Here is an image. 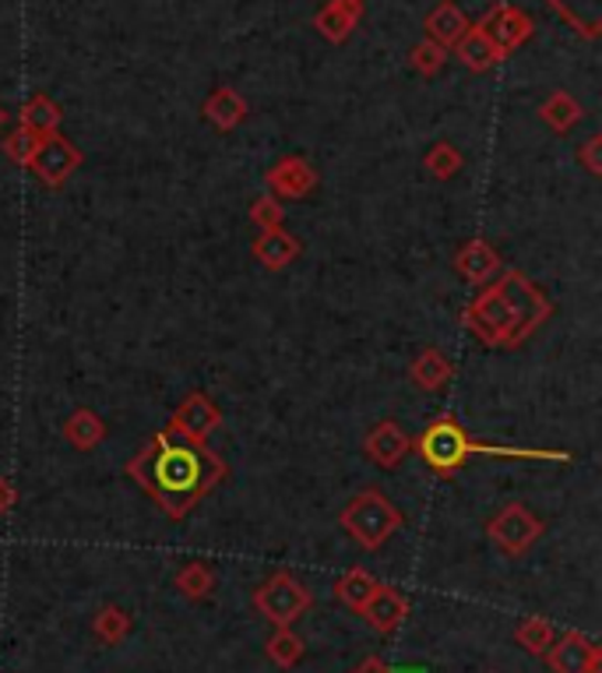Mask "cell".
Returning <instances> with one entry per match:
<instances>
[{"instance_id":"cell-15","label":"cell","mask_w":602,"mask_h":673,"mask_svg":"<svg viewBox=\"0 0 602 673\" xmlns=\"http://www.w3.org/2000/svg\"><path fill=\"white\" fill-rule=\"evenodd\" d=\"M469 14H465L455 0H444V4H437L430 14H426V40L437 43L440 50H455L458 40L465 32H469Z\"/></svg>"},{"instance_id":"cell-1","label":"cell","mask_w":602,"mask_h":673,"mask_svg":"<svg viewBox=\"0 0 602 673\" xmlns=\"http://www.w3.org/2000/svg\"><path fill=\"white\" fill-rule=\"evenodd\" d=\"M127 476L163 508L166 518L180 522L201 497L222 484L226 463L208 445H187V441L159 431L127 463Z\"/></svg>"},{"instance_id":"cell-20","label":"cell","mask_w":602,"mask_h":673,"mask_svg":"<svg viewBox=\"0 0 602 673\" xmlns=\"http://www.w3.org/2000/svg\"><path fill=\"white\" fill-rule=\"evenodd\" d=\"M455 56L469 71H490L494 64L504 61V53L490 43V35L482 32L479 25H469V32H465L458 40V46H455Z\"/></svg>"},{"instance_id":"cell-27","label":"cell","mask_w":602,"mask_h":673,"mask_svg":"<svg viewBox=\"0 0 602 673\" xmlns=\"http://www.w3.org/2000/svg\"><path fill=\"white\" fill-rule=\"evenodd\" d=\"M264 652H268V660L276 663V666L293 670V666L303 660V639H300V634H297L293 628H279V631L268 639Z\"/></svg>"},{"instance_id":"cell-8","label":"cell","mask_w":602,"mask_h":673,"mask_svg":"<svg viewBox=\"0 0 602 673\" xmlns=\"http://www.w3.org/2000/svg\"><path fill=\"white\" fill-rule=\"evenodd\" d=\"M222 427V410L205 392H190L180 410L169 416L166 434L187 441V445H208V437Z\"/></svg>"},{"instance_id":"cell-29","label":"cell","mask_w":602,"mask_h":673,"mask_svg":"<svg viewBox=\"0 0 602 673\" xmlns=\"http://www.w3.org/2000/svg\"><path fill=\"white\" fill-rule=\"evenodd\" d=\"M177 589L187 600H205V596H211V589H216V574H211L205 561H190L177 571Z\"/></svg>"},{"instance_id":"cell-26","label":"cell","mask_w":602,"mask_h":673,"mask_svg":"<svg viewBox=\"0 0 602 673\" xmlns=\"http://www.w3.org/2000/svg\"><path fill=\"white\" fill-rule=\"evenodd\" d=\"M127 631H131V618H127V610L121 607H103L100 613L92 618V634L100 639L103 645H121L127 639Z\"/></svg>"},{"instance_id":"cell-34","label":"cell","mask_w":602,"mask_h":673,"mask_svg":"<svg viewBox=\"0 0 602 673\" xmlns=\"http://www.w3.org/2000/svg\"><path fill=\"white\" fill-rule=\"evenodd\" d=\"M578 159H581V166L592 173V177H602V134H592V138L581 145Z\"/></svg>"},{"instance_id":"cell-23","label":"cell","mask_w":602,"mask_h":673,"mask_svg":"<svg viewBox=\"0 0 602 673\" xmlns=\"http://www.w3.org/2000/svg\"><path fill=\"white\" fill-rule=\"evenodd\" d=\"M550 4L568 25H574L581 35H585V40H595V35L602 32L599 0H550Z\"/></svg>"},{"instance_id":"cell-32","label":"cell","mask_w":602,"mask_h":673,"mask_svg":"<svg viewBox=\"0 0 602 673\" xmlns=\"http://www.w3.org/2000/svg\"><path fill=\"white\" fill-rule=\"evenodd\" d=\"M286 219V208L279 198H271V195H261L255 198V205H250V222L258 226V234H268V229H279Z\"/></svg>"},{"instance_id":"cell-18","label":"cell","mask_w":602,"mask_h":673,"mask_svg":"<svg viewBox=\"0 0 602 673\" xmlns=\"http://www.w3.org/2000/svg\"><path fill=\"white\" fill-rule=\"evenodd\" d=\"M409 377H413L416 389H423V392H440V389H448V384H452L455 363L444 356L437 345H430V350H423V353L413 360Z\"/></svg>"},{"instance_id":"cell-3","label":"cell","mask_w":602,"mask_h":673,"mask_svg":"<svg viewBox=\"0 0 602 673\" xmlns=\"http://www.w3.org/2000/svg\"><path fill=\"white\" fill-rule=\"evenodd\" d=\"M339 526L353 536L363 550H377L402 529V511L387 501L377 487H371V490H360L353 501L342 508Z\"/></svg>"},{"instance_id":"cell-35","label":"cell","mask_w":602,"mask_h":673,"mask_svg":"<svg viewBox=\"0 0 602 673\" xmlns=\"http://www.w3.org/2000/svg\"><path fill=\"white\" fill-rule=\"evenodd\" d=\"M14 505H18V490L8 476H0V515H8Z\"/></svg>"},{"instance_id":"cell-13","label":"cell","mask_w":602,"mask_h":673,"mask_svg":"<svg viewBox=\"0 0 602 673\" xmlns=\"http://www.w3.org/2000/svg\"><path fill=\"white\" fill-rule=\"evenodd\" d=\"M455 268L461 272V279H469L473 286H487V282H494V279L500 276L504 261H500V255H497L494 244L473 237V240H465V244L458 247Z\"/></svg>"},{"instance_id":"cell-12","label":"cell","mask_w":602,"mask_h":673,"mask_svg":"<svg viewBox=\"0 0 602 673\" xmlns=\"http://www.w3.org/2000/svg\"><path fill=\"white\" fill-rule=\"evenodd\" d=\"M363 452L377 469H395L405 463V455L413 452V437L402 431L398 420H381L377 427L366 434Z\"/></svg>"},{"instance_id":"cell-37","label":"cell","mask_w":602,"mask_h":673,"mask_svg":"<svg viewBox=\"0 0 602 673\" xmlns=\"http://www.w3.org/2000/svg\"><path fill=\"white\" fill-rule=\"evenodd\" d=\"M8 124V110L4 106H0V127H4Z\"/></svg>"},{"instance_id":"cell-21","label":"cell","mask_w":602,"mask_h":673,"mask_svg":"<svg viewBox=\"0 0 602 673\" xmlns=\"http://www.w3.org/2000/svg\"><path fill=\"white\" fill-rule=\"evenodd\" d=\"M64 437H68V445H74L77 452H92L95 445H103L106 441V420L95 410H74L64 420Z\"/></svg>"},{"instance_id":"cell-36","label":"cell","mask_w":602,"mask_h":673,"mask_svg":"<svg viewBox=\"0 0 602 673\" xmlns=\"http://www.w3.org/2000/svg\"><path fill=\"white\" fill-rule=\"evenodd\" d=\"M387 673H430V666H426V663H402V666H392Z\"/></svg>"},{"instance_id":"cell-38","label":"cell","mask_w":602,"mask_h":673,"mask_svg":"<svg viewBox=\"0 0 602 673\" xmlns=\"http://www.w3.org/2000/svg\"><path fill=\"white\" fill-rule=\"evenodd\" d=\"M345 4H353V8H360V11H363V4H366V0H345Z\"/></svg>"},{"instance_id":"cell-19","label":"cell","mask_w":602,"mask_h":673,"mask_svg":"<svg viewBox=\"0 0 602 673\" xmlns=\"http://www.w3.org/2000/svg\"><path fill=\"white\" fill-rule=\"evenodd\" d=\"M356 25H360V8L345 4V0H328L314 18V29L328 43H345Z\"/></svg>"},{"instance_id":"cell-10","label":"cell","mask_w":602,"mask_h":673,"mask_svg":"<svg viewBox=\"0 0 602 673\" xmlns=\"http://www.w3.org/2000/svg\"><path fill=\"white\" fill-rule=\"evenodd\" d=\"M479 29L490 35V43H494L504 56H508V53H515L518 46H526V43L532 40L536 22H532V18L521 11V8H515V4H497V8L479 22Z\"/></svg>"},{"instance_id":"cell-28","label":"cell","mask_w":602,"mask_h":673,"mask_svg":"<svg viewBox=\"0 0 602 673\" xmlns=\"http://www.w3.org/2000/svg\"><path fill=\"white\" fill-rule=\"evenodd\" d=\"M553 639H557L553 624H550V621H542V618L521 621L518 631H515V642H518L521 649H526V652H532V656H547V649L553 645Z\"/></svg>"},{"instance_id":"cell-24","label":"cell","mask_w":602,"mask_h":673,"mask_svg":"<svg viewBox=\"0 0 602 673\" xmlns=\"http://www.w3.org/2000/svg\"><path fill=\"white\" fill-rule=\"evenodd\" d=\"M377 579H371L363 568H353V571H345L342 579L335 582V596H339V603H345L349 610H363L366 603H371V596L377 592Z\"/></svg>"},{"instance_id":"cell-9","label":"cell","mask_w":602,"mask_h":673,"mask_svg":"<svg viewBox=\"0 0 602 673\" xmlns=\"http://www.w3.org/2000/svg\"><path fill=\"white\" fill-rule=\"evenodd\" d=\"M547 663L553 673H599L602 649L585 631H564L557 634L553 645L547 649Z\"/></svg>"},{"instance_id":"cell-4","label":"cell","mask_w":602,"mask_h":673,"mask_svg":"<svg viewBox=\"0 0 602 673\" xmlns=\"http://www.w3.org/2000/svg\"><path fill=\"white\" fill-rule=\"evenodd\" d=\"M469 445H473V437L465 434L461 423L452 413H440L430 427L419 434L416 452L426 463V469H434L437 476L452 479L458 469L469 466V458H473Z\"/></svg>"},{"instance_id":"cell-33","label":"cell","mask_w":602,"mask_h":673,"mask_svg":"<svg viewBox=\"0 0 602 673\" xmlns=\"http://www.w3.org/2000/svg\"><path fill=\"white\" fill-rule=\"evenodd\" d=\"M409 64L423 74V79H434V74L448 64V50H440L437 43H430V40H423V43H416L413 46V56H409Z\"/></svg>"},{"instance_id":"cell-31","label":"cell","mask_w":602,"mask_h":673,"mask_svg":"<svg viewBox=\"0 0 602 673\" xmlns=\"http://www.w3.org/2000/svg\"><path fill=\"white\" fill-rule=\"evenodd\" d=\"M0 148H4V156L18 166H29V159L35 156L39 148V134L29 131V127H14L4 142H0Z\"/></svg>"},{"instance_id":"cell-30","label":"cell","mask_w":602,"mask_h":673,"mask_svg":"<svg viewBox=\"0 0 602 673\" xmlns=\"http://www.w3.org/2000/svg\"><path fill=\"white\" fill-rule=\"evenodd\" d=\"M461 152L452 145V142H437L430 152H426V159H423V166L430 169V177H437V180H452L455 173L461 169Z\"/></svg>"},{"instance_id":"cell-11","label":"cell","mask_w":602,"mask_h":673,"mask_svg":"<svg viewBox=\"0 0 602 673\" xmlns=\"http://www.w3.org/2000/svg\"><path fill=\"white\" fill-rule=\"evenodd\" d=\"M318 169H314V163L310 159H303V156H286V159H279L276 166L268 169V177H264V184H268V190H271V198H307L310 190L318 187Z\"/></svg>"},{"instance_id":"cell-39","label":"cell","mask_w":602,"mask_h":673,"mask_svg":"<svg viewBox=\"0 0 602 673\" xmlns=\"http://www.w3.org/2000/svg\"><path fill=\"white\" fill-rule=\"evenodd\" d=\"M490 673H497V670H490Z\"/></svg>"},{"instance_id":"cell-22","label":"cell","mask_w":602,"mask_h":673,"mask_svg":"<svg viewBox=\"0 0 602 673\" xmlns=\"http://www.w3.org/2000/svg\"><path fill=\"white\" fill-rule=\"evenodd\" d=\"M61 121H64V110L56 106L46 92H32L25 106H22V127L35 131L39 138H46V134L61 131Z\"/></svg>"},{"instance_id":"cell-6","label":"cell","mask_w":602,"mask_h":673,"mask_svg":"<svg viewBox=\"0 0 602 673\" xmlns=\"http://www.w3.org/2000/svg\"><path fill=\"white\" fill-rule=\"evenodd\" d=\"M82 163H85L82 148H77L71 138H64L61 131H53V134H46V138H39V148L29 159V169L39 177V184L56 190L74 177Z\"/></svg>"},{"instance_id":"cell-25","label":"cell","mask_w":602,"mask_h":673,"mask_svg":"<svg viewBox=\"0 0 602 673\" xmlns=\"http://www.w3.org/2000/svg\"><path fill=\"white\" fill-rule=\"evenodd\" d=\"M539 117L547 127H553L557 134H568L578 121H581V103L568 92H553L547 103L539 106Z\"/></svg>"},{"instance_id":"cell-17","label":"cell","mask_w":602,"mask_h":673,"mask_svg":"<svg viewBox=\"0 0 602 673\" xmlns=\"http://www.w3.org/2000/svg\"><path fill=\"white\" fill-rule=\"evenodd\" d=\"M201 113H205V121H211L219 131H237V127L247 121V100H243L237 89L219 85V89L205 100Z\"/></svg>"},{"instance_id":"cell-5","label":"cell","mask_w":602,"mask_h":673,"mask_svg":"<svg viewBox=\"0 0 602 673\" xmlns=\"http://www.w3.org/2000/svg\"><path fill=\"white\" fill-rule=\"evenodd\" d=\"M310 607H314V592L289 571H276L255 592V610L276 628H293Z\"/></svg>"},{"instance_id":"cell-7","label":"cell","mask_w":602,"mask_h":673,"mask_svg":"<svg viewBox=\"0 0 602 673\" xmlns=\"http://www.w3.org/2000/svg\"><path fill=\"white\" fill-rule=\"evenodd\" d=\"M487 536L508 557H521V553H529L539 543L542 522L526 505H508V508H500L487 522Z\"/></svg>"},{"instance_id":"cell-16","label":"cell","mask_w":602,"mask_h":673,"mask_svg":"<svg viewBox=\"0 0 602 673\" xmlns=\"http://www.w3.org/2000/svg\"><path fill=\"white\" fill-rule=\"evenodd\" d=\"M303 251V244L286 234V229H268V234H258L255 240V258L268 268V272H282V268H289Z\"/></svg>"},{"instance_id":"cell-2","label":"cell","mask_w":602,"mask_h":673,"mask_svg":"<svg viewBox=\"0 0 602 673\" xmlns=\"http://www.w3.org/2000/svg\"><path fill=\"white\" fill-rule=\"evenodd\" d=\"M550 297L526 272L500 268V276L482 286L479 297L461 311V324L490 350H518L550 321Z\"/></svg>"},{"instance_id":"cell-14","label":"cell","mask_w":602,"mask_h":673,"mask_svg":"<svg viewBox=\"0 0 602 673\" xmlns=\"http://www.w3.org/2000/svg\"><path fill=\"white\" fill-rule=\"evenodd\" d=\"M360 613L377 634H392L405 618H409V596H405L402 589H395V586H377V592L371 596V603H366Z\"/></svg>"}]
</instances>
